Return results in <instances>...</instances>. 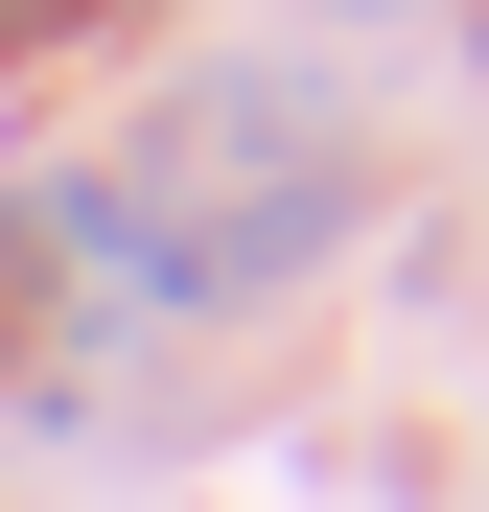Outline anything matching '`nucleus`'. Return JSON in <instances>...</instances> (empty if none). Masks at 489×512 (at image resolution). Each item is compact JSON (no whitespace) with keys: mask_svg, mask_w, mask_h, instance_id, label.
<instances>
[{"mask_svg":"<svg viewBox=\"0 0 489 512\" xmlns=\"http://www.w3.org/2000/svg\"><path fill=\"white\" fill-rule=\"evenodd\" d=\"M70 233H94L140 303H257V280H303V256L350 233V140H326V94H280V70H210V94H163L94 187H70Z\"/></svg>","mask_w":489,"mask_h":512,"instance_id":"1","label":"nucleus"},{"mask_svg":"<svg viewBox=\"0 0 489 512\" xmlns=\"http://www.w3.org/2000/svg\"><path fill=\"white\" fill-rule=\"evenodd\" d=\"M24 24H70V0H0V47H24Z\"/></svg>","mask_w":489,"mask_h":512,"instance_id":"2","label":"nucleus"}]
</instances>
